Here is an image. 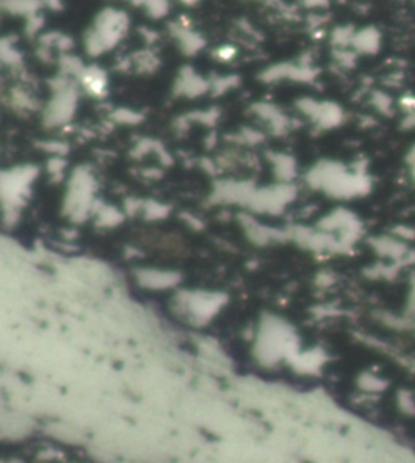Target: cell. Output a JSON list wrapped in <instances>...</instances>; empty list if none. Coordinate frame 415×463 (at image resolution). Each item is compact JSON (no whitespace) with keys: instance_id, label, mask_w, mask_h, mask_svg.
<instances>
[{"instance_id":"obj_1","label":"cell","mask_w":415,"mask_h":463,"mask_svg":"<svg viewBox=\"0 0 415 463\" xmlns=\"http://www.w3.org/2000/svg\"><path fill=\"white\" fill-rule=\"evenodd\" d=\"M382 41L383 36L378 28L365 26L362 29H359V31H355L352 46L355 51L360 54L373 56V54H377L379 51V47H382Z\"/></svg>"},{"instance_id":"obj_2","label":"cell","mask_w":415,"mask_h":463,"mask_svg":"<svg viewBox=\"0 0 415 463\" xmlns=\"http://www.w3.org/2000/svg\"><path fill=\"white\" fill-rule=\"evenodd\" d=\"M41 3L42 0H3V8L5 12L31 17L41 7Z\"/></svg>"},{"instance_id":"obj_3","label":"cell","mask_w":415,"mask_h":463,"mask_svg":"<svg viewBox=\"0 0 415 463\" xmlns=\"http://www.w3.org/2000/svg\"><path fill=\"white\" fill-rule=\"evenodd\" d=\"M373 104L384 115H391L393 111H394V102H393L391 97L386 95V92H382V91L375 92Z\"/></svg>"},{"instance_id":"obj_4","label":"cell","mask_w":415,"mask_h":463,"mask_svg":"<svg viewBox=\"0 0 415 463\" xmlns=\"http://www.w3.org/2000/svg\"><path fill=\"white\" fill-rule=\"evenodd\" d=\"M401 125H402L404 130H415V111L406 112V115H404Z\"/></svg>"},{"instance_id":"obj_5","label":"cell","mask_w":415,"mask_h":463,"mask_svg":"<svg viewBox=\"0 0 415 463\" xmlns=\"http://www.w3.org/2000/svg\"><path fill=\"white\" fill-rule=\"evenodd\" d=\"M406 162L409 165V170H411V177L415 180V145L407 151L406 156Z\"/></svg>"},{"instance_id":"obj_6","label":"cell","mask_w":415,"mask_h":463,"mask_svg":"<svg viewBox=\"0 0 415 463\" xmlns=\"http://www.w3.org/2000/svg\"><path fill=\"white\" fill-rule=\"evenodd\" d=\"M308 5H313V7H323V5L328 3V0H307Z\"/></svg>"}]
</instances>
